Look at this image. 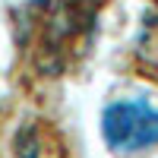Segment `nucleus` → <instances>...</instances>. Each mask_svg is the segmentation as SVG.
<instances>
[{
	"mask_svg": "<svg viewBox=\"0 0 158 158\" xmlns=\"http://www.w3.org/2000/svg\"><path fill=\"white\" fill-rule=\"evenodd\" d=\"M104 142L117 155H139L158 146V108L142 98L108 104L101 117Z\"/></svg>",
	"mask_w": 158,
	"mask_h": 158,
	"instance_id": "nucleus-2",
	"label": "nucleus"
},
{
	"mask_svg": "<svg viewBox=\"0 0 158 158\" xmlns=\"http://www.w3.org/2000/svg\"><path fill=\"white\" fill-rule=\"evenodd\" d=\"M0 158H70V142L41 114L22 111L0 123Z\"/></svg>",
	"mask_w": 158,
	"mask_h": 158,
	"instance_id": "nucleus-3",
	"label": "nucleus"
},
{
	"mask_svg": "<svg viewBox=\"0 0 158 158\" xmlns=\"http://www.w3.org/2000/svg\"><path fill=\"white\" fill-rule=\"evenodd\" d=\"M108 0H25L16 16V51L35 79H60L85 60Z\"/></svg>",
	"mask_w": 158,
	"mask_h": 158,
	"instance_id": "nucleus-1",
	"label": "nucleus"
},
{
	"mask_svg": "<svg viewBox=\"0 0 158 158\" xmlns=\"http://www.w3.org/2000/svg\"><path fill=\"white\" fill-rule=\"evenodd\" d=\"M127 70L139 79H146V82L158 85V0L142 19V29L127 54Z\"/></svg>",
	"mask_w": 158,
	"mask_h": 158,
	"instance_id": "nucleus-4",
	"label": "nucleus"
}]
</instances>
